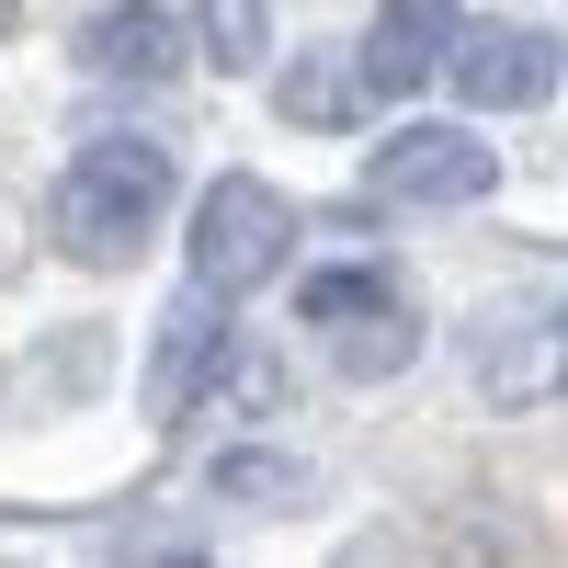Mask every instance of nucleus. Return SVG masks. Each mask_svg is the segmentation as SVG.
Segmentation results:
<instances>
[{
    "label": "nucleus",
    "mask_w": 568,
    "mask_h": 568,
    "mask_svg": "<svg viewBox=\"0 0 568 568\" xmlns=\"http://www.w3.org/2000/svg\"><path fill=\"white\" fill-rule=\"evenodd\" d=\"M171 194H182V171H171L160 136H80L45 216H58V251L69 262H125V251L160 240Z\"/></svg>",
    "instance_id": "nucleus-1"
},
{
    "label": "nucleus",
    "mask_w": 568,
    "mask_h": 568,
    "mask_svg": "<svg viewBox=\"0 0 568 568\" xmlns=\"http://www.w3.org/2000/svg\"><path fill=\"white\" fill-rule=\"evenodd\" d=\"M284 251H296V205H284L262 171H216L194 194V284L251 296V284L284 273Z\"/></svg>",
    "instance_id": "nucleus-2"
},
{
    "label": "nucleus",
    "mask_w": 568,
    "mask_h": 568,
    "mask_svg": "<svg viewBox=\"0 0 568 568\" xmlns=\"http://www.w3.org/2000/svg\"><path fill=\"white\" fill-rule=\"evenodd\" d=\"M227 307H240V296H216V284H182V296L149 318L160 342H149V387H136V398H149V420H160V433H171V420H194V409L227 387V353H240Z\"/></svg>",
    "instance_id": "nucleus-3"
},
{
    "label": "nucleus",
    "mask_w": 568,
    "mask_h": 568,
    "mask_svg": "<svg viewBox=\"0 0 568 568\" xmlns=\"http://www.w3.org/2000/svg\"><path fill=\"white\" fill-rule=\"evenodd\" d=\"M500 182V149L478 125H398L387 149L364 160V194L375 205H478Z\"/></svg>",
    "instance_id": "nucleus-4"
},
{
    "label": "nucleus",
    "mask_w": 568,
    "mask_h": 568,
    "mask_svg": "<svg viewBox=\"0 0 568 568\" xmlns=\"http://www.w3.org/2000/svg\"><path fill=\"white\" fill-rule=\"evenodd\" d=\"M444 80H455V103H466V114H535V103H557L568 58H557V34H546V23H466Z\"/></svg>",
    "instance_id": "nucleus-5"
},
{
    "label": "nucleus",
    "mask_w": 568,
    "mask_h": 568,
    "mask_svg": "<svg viewBox=\"0 0 568 568\" xmlns=\"http://www.w3.org/2000/svg\"><path fill=\"white\" fill-rule=\"evenodd\" d=\"M80 69L125 80V91H160V80L194 69V45H182V23L160 12V0H103V12L80 23Z\"/></svg>",
    "instance_id": "nucleus-6"
},
{
    "label": "nucleus",
    "mask_w": 568,
    "mask_h": 568,
    "mask_svg": "<svg viewBox=\"0 0 568 568\" xmlns=\"http://www.w3.org/2000/svg\"><path fill=\"white\" fill-rule=\"evenodd\" d=\"M455 34H466L455 0H375V23H364V69H375V91L444 80V69H455Z\"/></svg>",
    "instance_id": "nucleus-7"
},
{
    "label": "nucleus",
    "mask_w": 568,
    "mask_h": 568,
    "mask_svg": "<svg viewBox=\"0 0 568 568\" xmlns=\"http://www.w3.org/2000/svg\"><path fill=\"white\" fill-rule=\"evenodd\" d=\"M478 387L500 409H546L568 387V307L557 318H524V329H489V342H478Z\"/></svg>",
    "instance_id": "nucleus-8"
},
{
    "label": "nucleus",
    "mask_w": 568,
    "mask_h": 568,
    "mask_svg": "<svg viewBox=\"0 0 568 568\" xmlns=\"http://www.w3.org/2000/svg\"><path fill=\"white\" fill-rule=\"evenodd\" d=\"M364 103H375L364 45H307V58L273 80V114H284V125H318V136H329V125H353Z\"/></svg>",
    "instance_id": "nucleus-9"
},
{
    "label": "nucleus",
    "mask_w": 568,
    "mask_h": 568,
    "mask_svg": "<svg viewBox=\"0 0 568 568\" xmlns=\"http://www.w3.org/2000/svg\"><path fill=\"white\" fill-rule=\"evenodd\" d=\"M205 500H227V511H296V500H307V455L216 444V455H205Z\"/></svg>",
    "instance_id": "nucleus-10"
},
{
    "label": "nucleus",
    "mask_w": 568,
    "mask_h": 568,
    "mask_svg": "<svg viewBox=\"0 0 568 568\" xmlns=\"http://www.w3.org/2000/svg\"><path fill=\"white\" fill-rule=\"evenodd\" d=\"M375 307H398V273H375V262H329V273L296 284V318H307V329H353V318H375Z\"/></svg>",
    "instance_id": "nucleus-11"
},
{
    "label": "nucleus",
    "mask_w": 568,
    "mask_h": 568,
    "mask_svg": "<svg viewBox=\"0 0 568 568\" xmlns=\"http://www.w3.org/2000/svg\"><path fill=\"white\" fill-rule=\"evenodd\" d=\"M194 45L240 80V69H262L273 58V0H194Z\"/></svg>",
    "instance_id": "nucleus-12"
},
{
    "label": "nucleus",
    "mask_w": 568,
    "mask_h": 568,
    "mask_svg": "<svg viewBox=\"0 0 568 568\" xmlns=\"http://www.w3.org/2000/svg\"><path fill=\"white\" fill-rule=\"evenodd\" d=\"M329 353H342V375H387V364L420 353V307H409V296H398V307H375V318H353Z\"/></svg>",
    "instance_id": "nucleus-13"
}]
</instances>
